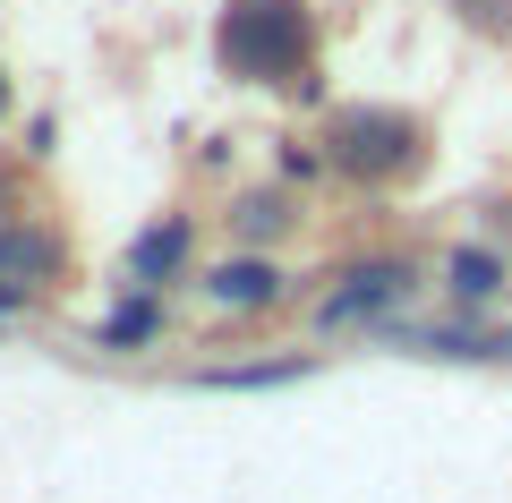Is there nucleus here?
<instances>
[{"mask_svg": "<svg viewBox=\"0 0 512 503\" xmlns=\"http://www.w3.org/2000/svg\"><path fill=\"white\" fill-rule=\"evenodd\" d=\"M171 333V299L163 290H120V299L94 316V350H154Z\"/></svg>", "mask_w": 512, "mask_h": 503, "instance_id": "11", "label": "nucleus"}, {"mask_svg": "<svg viewBox=\"0 0 512 503\" xmlns=\"http://www.w3.org/2000/svg\"><path fill=\"white\" fill-rule=\"evenodd\" d=\"M0 111H9V77H0Z\"/></svg>", "mask_w": 512, "mask_h": 503, "instance_id": "14", "label": "nucleus"}, {"mask_svg": "<svg viewBox=\"0 0 512 503\" xmlns=\"http://www.w3.org/2000/svg\"><path fill=\"white\" fill-rule=\"evenodd\" d=\"M316 350H282V359H222V367H188L197 393H274V384H308L316 376Z\"/></svg>", "mask_w": 512, "mask_h": 503, "instance_id": "10", "label": "nucleus"}, {"mask_svg": "<svg viewBox=\"0 0 512 503\" xmlns=\"http://www.w3.org/2000/svg\"><path fill=\"white\" fill-rule=\"evenodd\" d=\"M436 282H444V299H453V316H487L512 290V256L495 248V239H461V248H444Z\"/></svg>", "mask_w": 512, "mask_h": 503, "instance_id": "8", "label": "nucleus"}, {"mask_svg": "<svg viewBox=\"0 0 512 503\" xmlns=\"http://www.w3.org/2000/svg\"><path fill=\"white\" fill-rule=\"evenodd\" d=\"M197 290H205V307H214V316H274V307L299 299L291 265H282V256H265V248H231V256H214V265L197 273Z\"/></svg>", "mask_w": 512, "mask_h": 503, "instance_id": "6", "label": "nucleus"}, {"mask_svg": "<svg viewBox=\"0 0 512 503\" xmlns=\"http://www.w3.org/2000/svg\"><path fill=\"white\" fill-rule=\"evenodd\" d=\"M222 222H231V248H265L274 256L282 239L299 231V197L291 188H239V197L222 205Z\"/></svg>", "mask_w": 512, "mask_h": 503, "instance_id": "9", "label": "nucleus"}, {"mask_svg": "<svg viewBox=\"0 0 512 503\" xmlns=\"http://www.w3.org/2000/svg\"><path fill=\"white\" fill-rule=\"evenodd\" d=\"M419 290H427L419 256L367 248V256H350V265L325 273V290L308 299V324H316V333H384L393 316H410V299H419Z\"/></svg>", "mask_w": 512, "mask_h": 503, "instance_id": "3", "label": "nucleus"}, {"mask_svg": "<svg viewBox=\"0 0 512 503\" xmlns=\"http://www.w3.org/2000/svg\"><path fill=\"white\" fill-rule=\"evenodd\" d=\"M376 342L436 367H512V324H487V316H393Z\"/></svg>", "mask_w": 512, "mask_h": 503, "instance_id": "5", "label": "nucleus"}, {"mask_svg": "<svg viewBox=\"0 0 512 503\" xmlns=\"http://www.w3.org/2000/svg\"><path fill=\"white\" fill-rule=\"evenodd\" d=\"M453 18L470 26L478 43H512V0H453Z\"/></svg>", "mask_w": 512, "mask_h": 503, "instance_id": "12", "label": "nucleus"}, {"mask_svg": "<svg viewBox=\"0 0 512 503\" xmlns=\"http://www.w3.org/2000/svg\"><path fill=\"white\" fill-rule=\"evenodd\" d=\"M9 214H26V205H18V171L0 162V222H9Z\"/></svg>", "mask_w": 512, "mask_h": 503, "instance_id": "13", "label": "nucleus"}, {"mask_svg": "<svg viewBox=\"0 0 512 503\" xmlns=\"http://www.w3.org/2000/svg\"><path fill=\"white\" fill-rule=\"evenodd\" d=\"M316 145H325L333 180H350V188H410L436 162L427 120L402 111V103H333L325 128H316Z\"/></svg>", "mask_w": 512, "mask_h": 503, "instance_id": "2", "label": "nucleus"}, {"mask_svg": "<svg viewBox=\"0 0 512 503\" xmlns=\"http://www.w3.org/2000/svg\"><path fill=\"white\" fill-rule=\"evenodd\" d=\"M60 282H69V239L43 214H9L0 222V316H35Z\"/></svg>", "mask_w": 512, "mask_h": 503, "instance_id": "4", "label": "nucleus"}, {"mask_svg": "<svg viewBox=\"0 0 512 503\" xmlns=\"http://www.w3.org/2000/svg\"><path fill=\"white\" fill-rule=\"evenodd\" d=\"M197 273V214H154L120 256V290H171Z\"/></svg>", "mask_w": 512, "mask_h": 503, "instance_id": "7", "label": "nucleus"}, {"mask_svg": "<svg viewBox=\"0 0 512 503\" xmlns=\"http://www.w3.org/2000/svg\"><path fill=\"white\" fill-rule=\"evenodd\" d=\"M316 52H325V26H316L308 0H222V18H214V60L239 86H274L291 103H325Z\"/></svg>", "mask_w": 512, "mask_h": 503, "instance_id": "1", "label": "nucleus"}]
</instances>
